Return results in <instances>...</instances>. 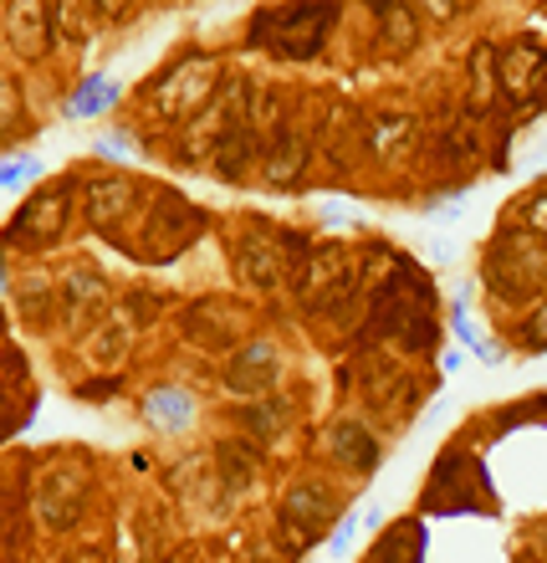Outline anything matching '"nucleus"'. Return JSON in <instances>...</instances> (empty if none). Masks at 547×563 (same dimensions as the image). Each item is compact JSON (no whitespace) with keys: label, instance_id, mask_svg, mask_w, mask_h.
Listing matches in <instances>:
<instances>
[{"label":"nucleus","instance_id":"nucleus-1","mask_svg":"<svg viewBox=\"0 0 547 563\" xmlns=\"http://www.w3.org/2000/svg\"><path fill=\"white\" fill-rule=\"evenodd\" d=\"M338 21V0H287V5H267L252 21V46H267L277 57L312 62L323 52L327 31Z\"/></svg>","mask_w":547,"mask_h":563},{"label":"nucleus","instance_id":"nucleus-2","mask_svg":"<svg viewBox=\"0 0 547 563\" xmlns=\"http://www.w3.org/2000/svg\"><path fill=\"white\" fill-rule=\"evenodd\" d=\"M487 282L491 292L506 302L547 292V246L537 236H506L496 252L487 256Z\"/></svg>","mask_w":547,"mask_h":563},{"label":"nucleus","instance_id":"nucleus-3","mask_svg":"<svg viewBox=\"0 0 547 563\" xmlns=\"http://www.w3.org/2000/svg\"><path fill=\"white\" fill-rule=\"evenodd\" d=\"M487 472H481V461L471 456V451H440V461H435V472H429V507L435 512H466V507H476V512H487Z\"/></svg>","mask_w":547,"mask_h":563},{"label":"nucleus","instance_id":"nucleus-4","mask_svg":"<svg viewBox=\"0 0 547 563\" xmlns=\"http://www.w3.org/2000/svg\"><path fill=\"white\" fill-rule=\"evenodd\" d=\"M31 507H36V518L46 528L67 533L82 518V507H88V461H52L42 472V482H36Z\"/></svg>","mask_w":547,"mask_h":563},{"label":"nucleus","instance_id":"nucleus-5","mask_svg":"<svg viewBox=\"0 0 547 563\" xmlns=\"http://www.w3.org/2000/svg\"><path fill=\"white\" fill-rule=\"evenodd\" d=\"M333 518H338V497H333L323 482H297V487L281 497V533L292 538V559L302 549H312V543L327 533Z\"/></svg>","mask_w":547,"mask_h":563},{"label":"nucleus","instance_id":"nucleus-6","mask_svg":"<svg viewBox=\"0 0 547 563\" xmlns=\"http://www.w3.org/2000/svg\"><path fill=\"white\" fill-rule=\"evenodd\" d=\"M67 195H72V179H67V185L42 190L36 200H26V206L15 210V221H11V231H5V241H11V246H52V241L67 231V221H72Z\"/></svg>","mask_w":547,"mask_h":563},{"label":"nucleus","instance_id":"nucleus-7","mask_svg":"<svg viewBox=\"0 0 547 563\" xmlns=\"http://www.w3.org/2000/svg\"><path fill=\"white\" fill-rule=\"evenodd\" d=\"M210 73H215V62L200 57V52L179 57L175 67L154 82V88H159V108L169 113V119H185V113H194V108H205L210 103Z\"/></svg>","mask_w":547,"mask_h":563},{"label":"nucleus","instance_id":"nucleus-8","mask_svg":"<svg viewBox=\"0 0 547 563\" xmlns=\"http://www.w3.org/2000/svg\"><path fill=\"white\" fill-rule=\"evenodd\" d=\"M543 73H547V57L537 42H512L502 52H491V77L496 88L512 98V103H527L537 88H543Z\"/></svg>","mask_w":547,"mask_h":563},{"label":"nucleus","instance_id":"nucleus-9","mask_svg":"<svg viewBox=\"0 0 547 563\" xmlns=\"http://www.w3.org/2000/svg\"><path fill=\"white\" fill-rule=\"evenodd\" d=\"M281 374H287V364H281L277 343L252 339L236 358H231V374H225V385L236 389V395H246V400H261V395H271V389L281 385Z\"/></svg>","mask_w":547,"mask_h":563},{"label":"nucleus","instance_id":"nucleus-10","mask_svg":"<svg viewBox=\"0 0 547 563\" xmlns=\"http://www.w3.org/2000/svg\"><path fill=\"white\" fill-rule=\"evenodd\" d=\"M236 272L252 292H277L287 282V262H281V246L277 241H261V236H241L236 246Z\"/></svg>","mask_w":547,"mask_h":563},{"label":"nucleus","instance_id":"nucleus-11","mask_svg":"<svg viewBox=\"0 0 547 563\" xmlns=\"http://www.w3.org/2000/svg\"><path fill=\"white\" fill-rule=\"evenodd\" d=\"M194 416H200V405H194V395L185 385H154L144 395V420L154 430H164V435H185L194 426Z\"/></svg>","mask_w":547,"mask_h":563},{"label":"nucleus","instance_id":"nucleus-12","mask_svg":"<svg viewBox=\"0 0 547 563\" xmlns=\"http://www.w3.org/2000/svg\"><path fill=\"white\" fill-rule=\"evenodd\" d=\"M134 195H138L134 179H123V175L88 179V185H82V200H88V221L98 225V231H113V221H123V216H129Z\"/></svg>","mask_w":547,"mask_h":563},{"label":"nucleus","instance_id":"nucleus-13","mask_svg":"<svg viewBox=\"0 0 547 563\" xmlns=\"http://www.w3.org/2000/svg\"><path fill=\"white\" fill-rule=\"evenodd\" d=\"M302 169H308V134L277 123V129H271V148H267V185L287 190V185L302 179Z\"/></svg>","mask_w":547,"mask_h":563},{"label":"nucleus","instance_id":"nucleus-14","mask_svg":"<svg viewBox=\"0 0 547 563\" xmlns=\"http://www.w3.org/2000/svg\"><path fill=\"white\" fill-rule=\"evenodd\" d=\"M327 445H333V456H338L348 472H373L379 456H384L379 435H373L364 420H338V426L327 430Z\"/></svg>","mask_w":547,"mask_h":563},{"label":"nucleus","instance_id":"nucleus-15","mask_svg":"<svg viewBox=\"0 0 547 563\" xmlns=\"http://www.w3.org/2000/svg\"><path fill=\"white\" fill-rule=\"evenodd\" d=\"M5 36H11V46H15V52H26V57L46 52L52 26H46V5H42V0H15L11 11H5Z\"/></svg>","mask_w":547,"mask_h":563},{"label":"nucleus","instance_id":"nucleus-16","mask_svg":"<svg viewBox=\"0 0 547 563\" xmlns=\"http://www.w3.org/2000/svg\"><path fill=\"white\" fill-rule=\"evenodd\" d=\"M190 236H194V210L185 200H175V195H164L159 210H154V246H164L159 256H175Z\"/></svg>","mask_w":547,"mask_h":563},{"label":"nucleus","instance_id":"nucleus-17","mask_svg":"<svg viewBox=\"0 0 547 563\" xmlns=\"http://www.w3.org/2000/svg\"><path fill=\"white\" fill-rule=\"evenodd\" d=\"M185 333H190L194 343H210V349H221V343L236 339L241 328L225 318L221 302H194V308L185 312Z\"/></svg>","mask_w":547,"mask_h":563},{"label":"nucleus","instance_id":"nucleus-18","mask_svg":"<svg viewBox=\"0 0 547 563\" xmlns=\"http://www.w3.org/2000/svg\"><path fill=\"white\" fill-rule=\"evenodd\" d=\"M364 563H420V522H394Z\"/></svg>","mask_w":547,"mask_h":563},{"label":"nucleus","instance_id":"nucleus-19","mask_svg":"<svg viewBox=\"0 0 547 563\" xmlns=\"http://www.w3.org/2000/svg\"><path fill=\"white\" fill-rule=\"evenodd\" d=\"M215 461H221L225 487H231V492H241L246 482H256V472H261V451H256L252 441H225Z\"/></svg>","mask_w":547,"mask_h":563},{"label":"nucleus","instance_id":"nucleus-20","mask_svg":"<svg viewBox=\"0 0 547 563\" xmlns=\"http://www.w3.org/2000/svg\"><path fill=\"white\" fill-rule=\"evenodd\" d=\"M281 416H287V410H281L277 400H267V395H261V400H246V405H241V430H252L256 441H271V435L287 426Z\"/></svg>","mask_w":547,"mask_h":563},{"label":"nucleus","instance_id":"nucleus-21","mask_svg":"<svg viewBox=\"0 0 547 563\" xmlns=\"http://www.w3.org/2000/svg\"><path fill=\"white\" fill-rule=\"evenodd\" d=\"M113 98H119V88H113L108 77H88V82H82V88L72 92L67 113H72V119H92V113H103V108L113 103Z\"/></svg>","mask_w":547,"mask_h":563},{"label":"nucleus","instance_id":"nucleus-22","mask_svg":"<svg viewBox=\"0 0 547 563\" xmlns=\"http://www.w3.org/2000/svg\"><path fill=\"white\" fill-rule=\"evenodd\" d=\"M67 302H72V308H98V302H103V282L92 277V272H72V277H67Z\"/></svg>","mask_w":547,"mask_h":563},{"label":"nucleus","instance_id":"nucleus-23","mask_svg":"<svg viewBox=\"0 0 547 563\" xmlns=\"http://www.w3.org/2000/svg\"><path fill=\"white\" fill-rule=\"evenodd\" d=\"M98 333H103V339L88 343L92 358H98V364H119L123 349H129V333H119V328H98Z\"/></svg>","mask_w":547,"mask_h":563},{"label":"nucleus","instance_id":"nucleus-24","mask_svg":"<svg viewBox=\"0 0 547 563\" xmlns=\"http://www.w3.org/2000/svg\"><path fill=\"white\" fill-rule=\"evenodd\" d=\"M46 318H52V287L26 282V323H46Z\"/></svg>","mask_w":547,"mask_h":563},{"label":"nucleus","instance_id":"nucleus-25","mask_svg":"<svg viewBox=\"0 0 547 563\" xmlns=\"http://www.w3.org/2000/svg\"><path fill=\"white\" fill-rule=\"evenodd\" d=\"M42 175V164L36 159H5L0 164V190H15V185H26V179Z\"/></svg>","mask_w":547,"mask_h":563},{"label":"nucleus","instance_id":"nucleus-26","mask_svg":"<svg viewBox=\"0 0 547 563\" xmlns=\"http://www.w3.org/2000/svg\"><path fill=\"white\" fill-rule=\"evenodd\" d=\"M123 389V374H108V379H92V385H77V400H108Z\"/></svg>","mask_w":547,"mask_h":563}]
</instances>
